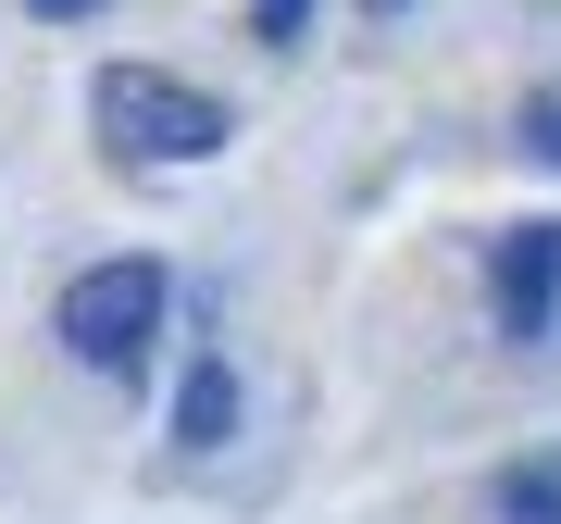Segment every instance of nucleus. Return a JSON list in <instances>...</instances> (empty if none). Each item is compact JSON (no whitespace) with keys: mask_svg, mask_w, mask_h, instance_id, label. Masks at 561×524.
<instances>
[{"mask_svg":"<svg viewBox=\"0 0 561 524\" xmlns=\"http://www.w3.org/2000/svg\"><path fill=\"white\" fill-rule=\"evenodd\" d=\"M88 113H101V138H113V150H138V162H213L225 138H238V125H225V101L175 88L162 62H101Z\"/></svg>","mask_w":561,"mask_h":524,"instance_id":"f257e3e1","label":"nucleus"},{"mask_svg":"<svg viewBox=\"0 0 561 524\" xmlns=\"http://www.w3.org/2000/svg\"><path fill=\"white\" fill-rule=\"evenodd\" d=\"M162 300H175V287H162V262H88V275L50 300V338L76 350L88 375H138L150 338H162Z\"/></svg>","mask_w":561,"mask_h":524,"instance_id":"f03ea898","label":"nucleus"},{"mask_svg":"<svg viewBox=\"0 0 561 524\" xmlns=\"http://www.w3.org/2000/svg\"><path fill=\"white\" fill-rule=\"evenodd\" d=\"M486 312H500V338H549L561 324V225L549 213L486 250Z\"/></svg>","mask_w":561,"mask_h":524,"instance_id":"7ed1b4c3","label":"nucleus"},{"mask_svg":"<svg viewBox=\"0 0 561 524\" xmlns=\"http://www.w3.org/2000/svg\"><path fill=\"white\" fill-rule=\"evenodd\" d=\"M238 437V375H225V350L213 363H187V387H175V449H225Z\"/></svg>","mask_w":561,"mask_h":524,"instance_id":"20e7f679","label":"nucleus"},{"mask_svg":"<svg viewBox=\"0 0 561 524\" xmlns=\"http://www.w3.org/2000/svg\"><path fill=\"white\" fill-rule=\"evenodd\" d=\"M500 524H561V463H512L500 475Z\"/></svg>","mask_w":561,"mask_h":524,"instance_id":"39448f33","label":"nucleus"},{"mask_svg":"<svg viewBox=\"0 0 561 524\" xmlns=\"http://www.w3.org/2000/svg\"><path fill=\"white\" fill-rule=\"evenodd\" d=\"M312 13H324V0H250V38H275V50H287Z\"/></svg>","mask_w":561,"mask_h":524,"instance_id":"423d86ee","label":"nucleus"},{"mask_svg":"<svg viewBox=\"0 0 561 524\" xmlns=\"http://www.w3.org/2000/svg\"><path fill=\"white\" fill-rule=\"evenodd\" d=\"M524 150H537V162H561V101H524Z\"/></svg>","mask_w":561,"mask_h":524,"instance_id":"0eeeda50","label":"nucleus"},{"mask_svg":"<svg viewBox=\"0 0 561 524\" xmlns=\"http://www.w3.org/2000/svg\"><path fill=\"white\" fill-rule=\"evenodd\" d=\"M25 13H50V25H88V13H101V0H25Z\"/></svg>","mask_w":561,"mask_h":524,"instance_id":"6e6552de","label":"nucleus"},{"mask_svg":"<svg viewBox=\"0 0 561 524\" xmlns=\"http://www.w3.org/2000/svg\"><path fill=\"white\" fill-rule=\"evenodd\" d=\"M375 13H400V0H375Z\"/></svg>","mask_w":561,"mask_h":524,"instance_id":"1a4fd4ad","label":"nucleus"}]
</instances>
